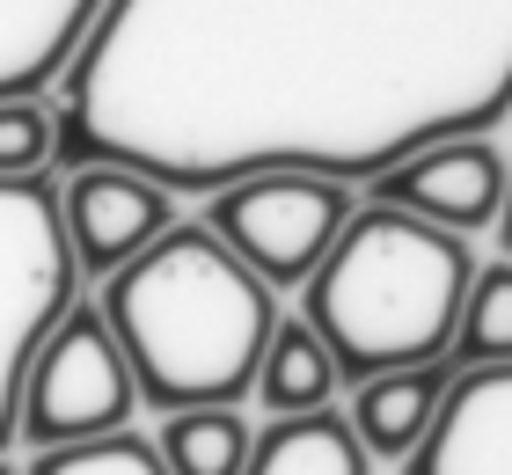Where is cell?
Here are the masks:
<instances>
[{
  "instance_id": "obj_1",
  "label": "cell",
  "mask_w": 512,
  "mask_h": 475,
  "mask_svg": "<svg viewBox=\"0 0 512 475\" xmlns=\"http://www.w3.org/2000/svg\"><path fill=\"white\" fill-rule=\"evenodd\" d=\"M59 88V169L374 183L512 117V0H103Z\"/></svg>"
},
{
  "instance_id": "obj_2",
  "label": "cell",
  "mask_w": 512,
  "mask_h": 475,
  "mask_svg": "<svg viewBox=\"0 0 512 475\" xmlns=\"http://www.w3.org/2000/svg\"><path fill=\"white\" fill-rule=\"evenodd\" d=\"M103 322L118 329L139 402L154 417L235 402L256 388L278 329V293L205 220H176L154 249L103 278Z\"/></svg>"
},
{
  "instance_id": "obj_3",
  "label": "cell",
  "mask_w": 512,
  "mask_h": 475,
  "mask_svg": "<svg viewBox=\"0 0 512 475\" xmlns=\"http://www.w3.org/2000/svg\"><path fill=\"white\" fill-rule=\"evenodd\" d=\"M476 285V249L447 227H425L395 205H359L344 220L337 249L300 285L322 351L337 380H374L403 366H447L461 300Z\"/></svg>"
},
{
  "instance_id": "obj_4",
  "label": "cell",
  "mask_w": 512,
  "mask_h": 475,
  "mask_svg": "<svg viewBox=\"0 0 512 475\" xmlns=\"http://www.w3.org/2000/svg\"><path fill=\"white\" fill-rule=\"evenodd\" d=\"M81 300V264L52 176H0V454L22 439V380L37 344Z\"/></svg>"
},
{
  "instance_id": "obj_5",
  "label": "cell",
  "mask_w": 512,
  "mask_h": 475,
  "mask_svg": "<svg viewBox=\"0 0 512 475\" xmlns=\"http://www.w3.org/2000/svg\"><path fill=\"white\" fill-rule=\"evenodd\" d=\"M132 410H139V380L118 329L103 322L96 300H74L59 329L37 344L30 380H22V439L37 454L110 439V432H132Z\"/></svg>"
},
{
  "instance_id": "obj_6",
  "label": "cell",
  "mask_w": 512,
  "mask_h": 475,
  "mask_svg": "<svg viewBox=\"0 0 512 475\" xmlns=\"http://www.w3.org/2000/svg\"><path fill=\"white\" fill-rule=\"evenodd\" d=\"M352 183H330V176H300V169H264V176H242L205 198V227L220 234L242 264L286 293V285H308L322 271V256L337 249L344 220H352Z\"/></svg>"
},
{
  "instance_id": "obj_7",
  "label": "cell",
  "mask_w": 512,
  "mask_h": 475,
  "mask_svg": "<svg viewBox=\"0 0 512 475\" xmlns=\"http://www.w3.org/2000/svg\"><path fill=\"white\" fill-rule=\"evenodd\" d=\"M59 220L81 278H110L176 227V190L154 183L147 169H125V161H81L59 183Z\"/></svg>"
},
{
  "instance_id": "obj_8",
  "label": "cell",
  "mask_w": 512,
  "mask_h": 475,
  "mask_svg": "<svg viewBox=\"0 0 512 475\" xmlns=\"http://www.w3.org/2000/svg\"><path fill=\"white\" fill-rule=\"evenodd\" d=\"M505 183H512V161L491 147V139H447V147H425L410 161H395L388 176H374V205H395L425 227H447V234H483L498 227L505 212Z\"/></svg>"
},
{
  "instance_id": "obj_9",
  "label": "cell",
  "mask_w": 512,
  "mask_h": 475,
  "mask_svg": "<svg viewBox=\"0 0 512 475\" xmlns=\"http://www.w3.org/2000/svg\"><path fill=\"white\" fill-rule=\"evenodd\" d=\"M403 475H512V366H454Z\"/></svg>"
},
{
  "instance_id": "obj_10",
  "label": "cell",
  "mask_w": 512,
  "mask_h": 475,
  "mask_svg": "<svg viewBox=\"0 0 512 475\" xmlns=\"http://www.w3.org/2000/svg\"><path fill=\"white\" fill-rule=\"evenodd\" d=\"M454 366H403V373H374L352 395V432L366 446V461H410L417 439L432 432L439 402H447Z\"/></svg>"
},
{
  "instance_id": "obj_11",
  "label": "cell",
  "mask_w": 512,
  "mask_h": 475,
  "mask_svg": "<svg viewBox=\"0 0 512 475\" xmlns=\"http://www.w3.org/2000/svg\"><path fill=\"white\" fill-rule=\"evenodd\" d=\"M242 475H374V461H366L344 410H315V417H271Z\"/></svg>"
},
{
  "instance_id": "obj_12",
  "label": "cell",
  "mask_w": 512,
  "mask_h": 475,
  "mask_svg": "<svg viewBox=\"0 0 512 475\" xmlns=\"http://www.w3.org/2000/svg\"><path fill=\"white\" fill-rule=\"evenodd\" d=\"M337 388H344V380H337V359L322 351V337H315L308 322L278 315L249 395L264 402L271 417H315V410H330V402H337Z\"/></svg>"
},
{
  "instance_id": "obj_13",
  "label": "cell",
  "mask_w": 512,
  "mask_h": 475,
  "mask_svg": "<svg viewBox=\"0 0 512 475\" xmlns=\"http://www.w3.org/2000/svg\"><path fill=\"white\" fill-rule=\"evenodd\" d=\"M154 446H161V461H169V475H242L256 432H249L242 410L205 402V410H169Z\"/></svg>"
},
{
  "instance_id": "obj_14",
  "label": "cell",
  "mask_w": 512,
  "mask_h": 475,
  "mask_svg": "<svg viewBox=\"0 0 512 475\" xmlns=\"http://www.w3.org/2000/svg\"><path fill=\"white\" fill-rule=\"evenodd\" d=\"M447 366H512V256L476 264V285H469V300H461Z\"/></svg>"
},
{
  "instance_id": "obj_15",
  "label": "cell",
  "mask_w": 512,
  "mask_h": 475,
  "mask_svg": "<svg viewBox=\"0 0 512 475\" xmlns=\"http://www.w3.org/2000/svg\"><path fill=\"white\" fill-rule=\"evenodd\" d=\"M30 475H169V461H161V446L147 432H110V439H81V446L37 454Z\"/></svg>"
},
{
  "instance_id": "obj_16",
  "label": "cell",
  "mask_w": 512,
  "mask_h": 475,
  "mask_svg": "<svg viewBox=\"0 0 512 475\" xmlns=\"http://www.w3.org/2000/svg\"><path fill=\"white\" fill-rule=\"evenodd\" d=\"M59 117L37 95H8L0 103V176H52Z\"/></svg>"
},
{
  "instance_id": "obj_17",
  "label": "cell",
  "mask_w": 512,
  "mask_h": 475,
  "mask_svg": "<svg viewBox=\"0 0 512 475\" xmlns=\"http://www.w3.org/2000/svg\"><path fill=\"white\" fill-rule=\"evenodd\" d=\"M498 234H505V256H512V183H505V212H498Z\"/></svg>"
},
{
  "instance_id": "obj_18",
  "label": "cell",
  "mask_w": 512,
  "mask_h": 475,
  "mask_svg": "<svg viewBox=\"0 0 512 475\" xmlns=\"http://www.w3.org/2000/svg\"><path fill=\"white\" fill-rule=\"evenodd\" d=\"M0 475H15V468H8V461H0Z\"/></svg>"
}]
</instances>
